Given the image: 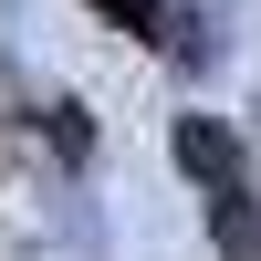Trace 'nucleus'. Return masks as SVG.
I'll use <instances>...</instances> for the list:
<instances>
[{"instance_id": "obj_1", "label": "nucleus", "mask_w": 261, "mask_h": 261, "mask_svg": "<svg viewBox=\"0 0 261 261\" xmlns=\"http://www.w3.org/2000/svg\"><path fill=\"white\" fill-rule=\"evenodd\" d=\"M199 199H209L220 261H261V188H251V178H220V188H199Z\"/></svg>"}, {"instance_id": "obj_2", "label": "nucleus", "mask_w": 261, "mask_h": 261, "mask_svg": "<svg viewBox=\"0 0 261 261\" xmlns=\"http://www.w3.org/2000/svg\"><path fill=\"white\" fill-rule=\"evenodd\" d=\"M178 167L199 188H220V178H251V157H241V136H230L220 115H178Z\"/></svg>"}, {"instance_id": "obj_3", "label": "nucleus", "mask_w": 261, "mask_h": 261, "mask_svg": "<svg viewBox=\"0 0 261 261\" xmlns=\"http://www.w3.org/2000/svg\"><path fill=\"white\" fill-rule=\"evenodd\" d=\"M94 11H105V21H125V32H157L167 53H199V42H188V11H178V0H94Z\"/></svg>"}, {"instance_id": "obj_4", "label": "nucleus", "mask_w": 261, "mask_h": 261, "mask_svg": "<svg viewBox=\"0 0 261 261\" xmlns=\"http://www.w3.org/2000/svg\"><path fill=\"white\" fill-rule=\"evenodd\" d=\"M53 146H63V157H84V146H94V136H84V105H53Z\"/></svg>"}]
</instances>
